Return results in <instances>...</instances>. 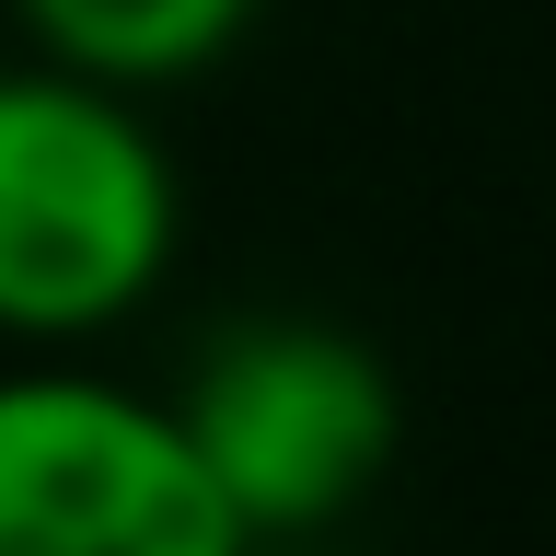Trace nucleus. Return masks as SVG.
Listing matches in <instances>:
<instances>
[{
	"label": "nucleus",
	"instance_id": "f257e3e1",
	"mask_svg": "<svg viewBox=\"0 0 556 556\" xmlns=\"http://www.w3.org/2000/svg\"><path fill=\"white\" fill-rule=\"evenodd\" d=\"M186 174L139 93L0 59V348H93L163 302Z\"/></svg>",
	"mask_w": 556,
	"mask_h": 556
},
{
	"label": "nucleus",
	"instance_id": "f03ea898",
	"mask_svg": "<svg viewBox=\"0 0 556 556\" xmlns=\"http://www.w3.org/2000/svg\"><path fill=\"white\" fill-rule=\"evenodd\" d=\"M174 417H186L220 510L243 521V545L255 533H337L406 441L394 359L325 313L220 325L198 348V371L174 382Z\"/></svg>",
	"mask_w": 556,
	"mask_h": 556
},
{
	"label": "nucleus",
	"instance_id": "7ed1b4c3",
	"mask_svg": "<svg viewBox=\"0 0 556 556\" xmlns=\"http://www.w3.org/2000/svg\"><path fill=\"white\" fill-rule=\"evenodd\" d=\"M174 394L93 371L81 348H12L0 371V556H232Z\"/></svg>",
	"mask_w": 556,
	"mask_h": 556
},
{
	"label": "nucleus",
	"instance_id": "20e7f679",
	"mask_svg": "<svg viewBox=\"0 0 556 556\" xmlns=\"http://www.w3.org/2000/svg\"><path fill=\"white\" fill-rule=\"evenodd\" d=\"M0 12L24 35V59H59L116 93H174L208 59H232L255 24V0H0Z\"/></svg>",
	"mask_w": 556,
	"mask_h": 556
},
{
	"label": "nucleus",
	"instance_id": "39448f33",
	"mask_svg": "<svg viewBox=\"0 0 556 556\" xmlns=\"http://www.w3.org/2000/svg\"><path fill=\"white\" fill-rule=\"evenodd\" d=\"M232 556H337L325 533H255V545H232Z\"/></svg>",
	"mask_w": 556,
	"mask_h": 556
}]
</instances>
